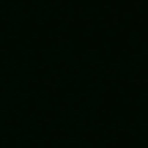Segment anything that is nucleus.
I'll return each mask as SVG.
<instances>
[]
</instances>
